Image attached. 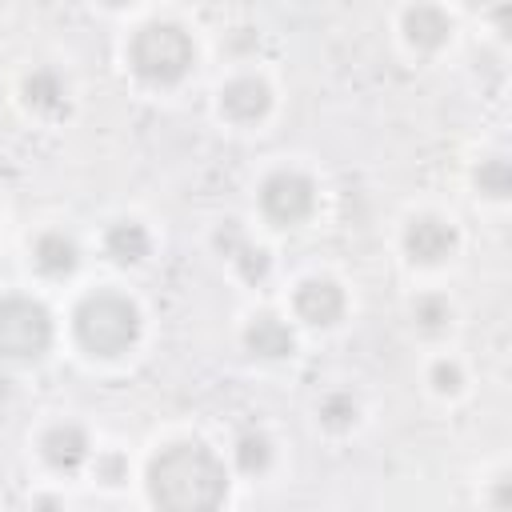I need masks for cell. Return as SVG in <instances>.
<instances>
[{"instance_id":"15","label":"cell","mask_w":512,"mask_h":512,"mask_svg":"<svg viewBox=\"0 0 512 512\" xmlns=\"http://www.w3.org/2000/svg\"><path fill=\"white\" fill-rule=\"evenodd\" d=\"M272 456H276L272 436L260 432V428H244V432L236 436V444H232V460H236V468H240L244 476H260V472H268Z\"/></svg>"},{"instance_id":"5","label":"cell","mask_w":512,"mask_h":512,"mask_svg":"<svg viewBox=\"0 0 512 512\" xmlns=\"http://www.w3.org/2000/svg\"><path fill=\"white\" fill-rule=\"evenodd\" d=\"M316 208V184L296 168H276L260 184V212L276 228H296Z\"/></svg>"},{"instance_id":"19","label":"cell","mask_w":512,"mask_h":512,"mask_svg":"<svg viewBox=\"0 0 512 512\" xmlns=\"http://www.w3.org/2000/svg\"><path fill=\"white\" fill-rule=\"evenodd\" d=\"M476 188H480L484 196H492V200H504L508 188H512L508 160H504V156H488V160H480V168H476Z\"/></svg>"},{"instance_id":"16","label":"cell","mask_w":512,"mask_h":512,"mask_svg":"<svg viewBox=\"0 0 512 512\" xmlns=\"http://www.w3.org/2000/svg\"><path fill=\"white\" fill-rule=\"evenodd\" d=\"M356 416H360V404H356V396L344 392V388L324 392V396L316 400V420H320L328 432H348V428L356 424Z\"/></svg>"},{"instance_id":"11","label":"cell","mask_w":512,"mask_h":512,"mask_svg":"<svg viewBox=\"0 0 512 512\" xmlns=\"http://www.w3.org/2000/svg\"><path fill=\"white\" fill-rule=\"evenodd\" d=\"M32 264H36L44 276H68V272H76V264H80V248H76V240H72L68 232L48 228V232H40V236L32 240Z\"/></svg>"},{"instance_id":"10","label":"cell","mask_w":512,"mask_h":512,"mask_svg":"<svg viewBox=\"0 0 512 512\" xmlns=\"http://www.w3.org/2000/svg\"><path fill=\"white\" fill-rule=\"evenodd\" d=\"M244 348H248L252 356H260V360H284V356H292L296 336H292V328H288L284 316H276V312H256V316L248 320V328H244Z\"/></svg>"},{"instance_id":"3","label":"cell","mask_w":512,"mask_h":512,"mask_svg":"<svg viewBox=\"0 0 512 512\" xmlns=\"http://www.w3.org/2000/svg\"><path fill=\"white\" fill-rule=\"evenodd\" d=\"M192 60H196L192 36L180 24H172V20H152V24L136 28L132 40H128V64L148 84H176V80H184Z\"/></svg>"},{"instance_id":"20","label":"cell","mask_w":512,"mask_h":512,"mask_svg":"<svg viewBox=\"0 0 512 512\" xmlns=\"http://www.w3.org/2000/svg\"><path fill=\"white\" fill-rule=\"evenodd\" d=\"M428 384H432L440 396H456L460 384H464V372H460L456 360H436V364L428 368Z\"/></svg>"},{"instance_id":"1","label":"cell","mask_w":512,"mask_h":512,"mask_svg":"<svg viewBox=\"0 0 512 512\" xmlns=\"http://www.w3.org/2000/svg\"><path fill=\"white\" fill-rule=\"evenodd\" d=\"M156 512H220L228 500V468L204 440L164 444L144 472Z\"/></svg>"},{"instance_id":"8","label":"cell","mask_w":512,"mask_h":512,"mask_svg":"<svg viewBox=\"0 0 512 512\" xmlns=\"http://www.w3.org/2000/svg\"><path fill=\"white\" fill-rule=\"evenodd\" d=\"M456 248V228L440 216H412L404 228V252L412 264H440Z\"/></svg>"},{"instance_id":"7","label":"cell","mask_w":512,"mask_h":512,"mask_svg":"<svg viewBox=\"0 0 512 512\" xmlns=\"http://www.w3.org/2000/svg\"><path fill=\"white\" fill-rule=\"evenodd\" d=\"M268 108H272V88H268V80H260L252 72L232 76L220 88V116L232 124H256L268 116Z\"/></svg>"},{"instance_id":"22","label":"cell","mask_w":512,"mask_h":512,"mask_svg":"<svg viewBox=\"0 0 512 512\" xmlns=\"http://www.w3.org/2000/svg\"><path fill=\"white\" fill-rule=\"evenodd\" d=\"M36 512H60V500L56 496H36Z\"/></svg>"},{"instance_id":"17","label":"cell","mask_w":512,"mask_h":512,"mask_svg":"<svg viewBox=\"0 0 512 512\" xmlns=\"http://www.w3.org/2000/svg\"><path fill=\"white\" fill-rule=\"evenodd\" d=\"M412 324L420 332H428V336H440L452 324V304L444 296H436V292H424V296L412 300Z\"/></svg>"},{"instance_id":"9","label":"cell","mask_w":512,"mask_h":512,"mask_svg":"<svg viewBox=\"0 0 512 512\" xmlns=\"http://www.w3.org/2000/svg\"><path fill=\"white\" fill-rule=\"evenodd\" d=\"M40 456L56 468V472H80L92 460V444L88 432L80 424H52L40 436Z\"/></svg>"},{"instance_id":"4","label":"cell","mask_w":512,"mask_h":512,"mask_svg":"<svg viewBox=\"0 0 512 512\" xmlns=\"http://www.w3.org/2000/svg\"><path fill=\"white\" fill-rule=\"evenodd\" d=\"M52 344V312L32 296L0 300V356L4 360H36Z\"/></svg>"},{"instance_id":"6","label":"cell","mask_w":512,"mask_h":512,"mask_svg":"<svg viewBox=\"0 0 512 512\" xmlns=\"http://www.w3.org/2000/svg\"><path fill=\"white\" fill-rule=\"evenodd\" d=\"M344 288L328 276H308L292 292V312L312 328H332L344 316Z\"/></svg>"},{"instance_id":"21","label":"cell","mask_w":512,"mask_h":512,"mask_svg":"<svg viewBox=\"0 0 512 512\" xmlns=\"http://www.w3.org/2000/svg\"><path fill=\"white\" fill-rule=\"evenodd\" d=\"M92 468H96V480H104V484H112V488L128 476V460H124L120 452H96V464H92Z\"/></svg>"},{"instance_id":"12","label":"cell","mask_w":512,"mask_h":512,"mask_svg":"<svg viewBox=\"0 0 512 512\" xmlns=\"http://www.w3.org/2000/svg\"><path fill=\"white\" fill-rule=\"evenodd\" d=\"M404 36L412 48H440L448 36H452V20L444 16V8H432V4H420V8H408L404 12Z\"/></svg>"},{"instance_id":"13","label":"cell","mask_w":512,"mask_h":512,"mask_svg":"<svg viewBox=\"0 0 512 512\" xmlns=\"http://www.w3.org/2000/svg\"><path fill=\"white\" fill-rule=\"evenodd\" d=\"M104 252L116 264H140L152 252V236H148V228L140 220H116L104 232Z\"/></svg>"},{"instance_id":"14","label":"cell","mask_w":512,"mask_h":512,"mask_svg":"<svg viewBox=\"0 0 512 512\" xmlns=\"http://www.w3.org/2000/svg\"><path fill=\"white\" fill-rule=\"evenodd\" d=\"M68 100V84L52 68H36L24 76V104L32 112H60Z\"/></svg>"},{"instance_id":"2","label":"cell","mask_w":512,"mask_h":512,"mask_svg":"<svg viewBox=\"0 0 512 512\" xmlns=\"http://www.w3.org/2000/svg\"><path fill=\"white\" fill-rule=\"evenodd\" d=\"M72 336L88 356H120L140 340V308L112 288L88 292L72 312Z\"/></svg>"},{"instance_id":"18","label":"cell","mask_w":512,"mask_h":512,"mask_svg":"<svg viewBox=\"0 0 512 512\" xmlns=\"http://www.w3.org/2000/svg\"><path fill=\"white\" fill-rule=\"evenodd\" d=\"M228 260H232V268L240 272V280H248V284H264L268 272H272V256H268V248H260V244H252V240H244Z\"/></svg>"}]
</instances>
